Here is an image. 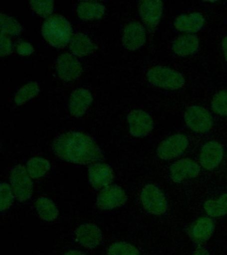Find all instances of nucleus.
<instances>
[{
  "label": "nucleus",
  "mask_w": 227,
  "mask_h": 255,
  "mask_svg": "<svg viewBox=\"0 0 227 255\" xmlns=\"http://www.w3.org/2000/svg\"><path fill=\"white\" fill-rule=\"evenodd\" d=\"M149 83L161 89L178 90L184 87L185 78L178 71L170 68L155 66L147 73Z\"/></svg>",
  "instance_id": "nucleus-3"
},
{
  "label": "nucleus",
  "mask_w": 227,
  "mask_h": 255,
  "mask_svg": "<svg viewBox=\"0 0 227 255\" xmlns=\"http://www.w3.org/2000/svg\"><path fill=\"white\" fill-rule=\"evenodd\" d=\"M11 187L15 197L20 202L30 199L33 193V182L26 167L17 165L10 173Z\"/></svg>",
  "instance_id": "nucleus-5"
},
{
  "label": "nucleus",
  "mask_w": 227,
  "mask_h": 255,
  "mask_svg": "<svg viewBox=\"0 0 227 255\" xmlns=\"http://www.w3.org/2000/svg\"><path fill=\"white\" fill-rule=\"evenodd\" d=\"M45 41L55 48H63L70 43L73 37L70 22L60 15H52L47 18L41 28Z\"/></svg>",
  "instance_id": "nucleus-2"
},
{
  "label": "nucleus",
  "mask_w": 227,
  "mask_h": 255,
  "mask_svg": "<svg viewBox=\"0 0 227 255\" xmlns=\"http://www.w3.org/2000/svg\"><path fill=\"white\" fill-rule=\"evenodd\" d=\"M224 156V149L218 141H208L203 145L201 149L199 161L203 168L206 170H213L220 165Z\"/></svg>",
  "instance_id": "nucleus-12"
},
{
  "label": "nucleus",
  "mask_w": 227,
  "mask_h": 255,
  "mask_svg": "<svg viewBox=\"0 0 227 255\" xmlns=\"http://www.w3.org/2000/svg\"><path fill=\"white\" fill-rule=\"evenodd\" d=\"M141 201L145 210L151 214L161 215L167 210V201L163 191L157 185H145L141 193Z\"/></svg>",
  "instance_id": "nucleus-4"
},
{
  "label": "nucleus",
  "mask_w": 227,
  "mask_h": 255,
  "mask_svg": "<svg viewBox=\"0 0 227 255\" xmlns=\"http://www.w3.org/2000/svg\"><path fill=\"white\" fill-rule=\"evenodd\" d=\"M204 210L209 217L219 218L227 215V193H224L217 200L209 199L203 205Z\"/></svg>",
  "instance_id": "nucleus-24"
},
{
  "label": "nucleus",
  "mask_w": 227,
  "mask_h": 255,
  "mask_svg": "<svg viewBox=\"0 0 227 255\" xmlns=\"http://www.w3.org/2000/svg\"><path fill=\"white\" fill-rule=\"evenodd\" d=\"M215 231V223L210 217H202L195 221L189 229V235L193 242L201 245L207 242Z\"/></svg>",
  "instance_id": "nucleus-16"
},
{
  "label": "nucleus",
  "mask_w": 227,
  "mask_h": 255,
  "mask_svg": "<svg viewBox=\"0 0 227 255\" xmlns=\"http://www.w3.org/2000/svg\"><path fill=\"white\" fill-rule=\"evenodd\" d=\"M108 255H139V251L133 245L126 242H117L111 245Z\"/></svg>",
  "instance_id": "nucleus-29"
},
{
  "label": "nucleus",
  "mask_w": 227,
  "mask_h": 255,
  "mask_svg": "<svg viewBox=\"0 0 227 255\" xmlns=\"http://www.w3.org/2000/svg\"><path fill=\"white\" fill-rule=\"evenodd\" d=\"M193 255H210V254L204 247L199 246L197 247Z\"/></svg>",
  "instance_id": "nucleus-34"
},
{
  "label": "nucleus",
  "mask_w": 227,
  "mask_h": 255,
  "mask_svg": "<svg viewBox=\"0 0 227 255\" xmlns=\"http://www.w3.org/2000/svg\"><path fill=\"white\" fill-rule=\"evenodd\" d=\"M141 19L151 31L156 29L162 18L163 2L160 0L141 1L139 6Z\"/></svg>",
  "instance_id": "nucleus-11"
},
{
  "label": "nucleus",
  "mask_w": 227,
  "mask_h": 255,
  "mask_svg": "<svg viewBox=\"0 0 227 255\" xmlns=\"http://www.w3.org/2000/svg\"><path fill=\"white\" fill-rule=\"evenodd\" d=\"M50 168V162L43 157H33L27 162V172L33 179H38L44 176Z\"/></svg>",
  "instance_id": "nucleus-25"
},
{
  "label": "nucleus",
  "mask_w": 227,
  "mask_h": 255,
  "mask_svg": "<svg viewBox=\"0 0 227 255\" xmlns=\"http://www.w3.org/2000/svg\"><path fill=\"white\" fill-rule=\"evenodd\" d=\"M88 177L93 188L103 189L110 186L114 179V173L108 164L95 163L89 167Z\"/></svg>",
  "instance_id": "nucleus-14"
},
{
  "label": "nucleus",
  "mask_w": 227,
  "mask_h": 255,
  "mask_svg": "<svg viewBox=\"0 0 227 255\" xmlns=\"http://www.w3.org/2000/svg\"><path fill=\"white\" fill-rule=\"evenodd\" d=\"M222 47L223 51H224L225 60H226L227 62V36L223 39Z\"/></svg>",
  "instance_id": "nucleus-35"
},
{
  "label": "nucleus",
  "mask_w": 227,
  "mask_h": 255,
  "mask_svg": "<svg viewBox=\"0 0 227 255\" xmlns=\"http://www.w3.org/2000/svg\"><path fill=\"white\" fill-rule=\"evenodd\" d=\"M205 19L202 13L193 12L178 16L175 21V27L178 31L194 34L204 27Z\"/></svg>",
  "instance_id": "nucleus-19"
},
{
  "label": "nucleus",
  "mask_w": 227,
  "mask_h": 255,
  "mask_svg": "<svg viewBox=\"0 0 227 255\" xmlns=\"http://www.w3.org/2000/svg\"><path fill=\"white\" fill-rule=\"evenodd\" d=\"M77 12L79 18L85 21L99 19L104 15L105 7L99 2L81 1L77 6Z\"/></svg>",
  "instance_id": "nucleus-22"
},
{
  "label": "nucleus",
  "mask_w": 227,
  "mask_h": 255,
  "mask_svg": "<svg viewBox=\"0 0 227 255\" xmlns=\"http://www.w3.org/2000/svg\"><path fill=\"white\" fill-rule=\"evenodd\" d=\"M189 139L183 133H177L167 137L159 144L157 153L163 160H171L180 156L189 146Z\"/></svg>",
  "instance_id": "nucleus-7"
},
{
  "label": "nucleus",
  "mask_w": 227,
  "mask_h": 255,
  "mask_svg": "<svg viewBox=\"0 0 227 255\" xmlns=\"http://www.w3.org/2000/svg\"><path fill=\"white\" fill-rule=\"evenodd\" d=\"M77 242L85 248L93 249L100 244L102 233L99 227L92 223L81 225L75 231Z\"/></svg>",
  "instance_id": "nucleus-17"
},
{
  "label": "nucleus",
  "mask_w": 227,
  "mask_h": 255,
  "mask_svg": "<svg viewBox=\"0 0 227 255\" xmlns=\"http://www.w3.org/2000/svg\"><path fill=\"white\" fill-rule=\"evenodd\" d=\"M146 41L145 28L138 22L133 21L125 26L123 33V43L127 49L135 51Z\"/></svg>",
  "instance_id": "nucleus-15"
},
{
  "label": "nucleus",
  "mask_w": 227,
  "mask_h": 255,
  "mask_svg": "<svg viewBox=\"0 0 227 255\" xmlns=\"http://www.w3.org/2000/svg\"><path fill=\"white\" fill-rule=\"evenodd\" d=\"M96 45L88 36L83 33L75 34L69 43V49L73 55L83 57L90 55L96 49Z\"/></svg>",
  "instance_id": "nucleus-21"
},
{
  "label": "nucleus",
  "mask_w": 227,
  "mask_h": 255,
  "mask_svg": "<svg viewBox=\"0 0 227 255\" xmlns=\"http://www.w3.org/2000/svg\"><path fill=\"white\" fill-rule=\"evenodd\" d=\"M185 123L189 128L197 133H204L212 128V115L205 108L200 106H191L185 112Z\"/></svg>",
  "instance_id": "nucleus-6"
},
{
  "label": "nucleus",
  "mask_w": 227,
  "mask_h": 255,
  "mask_svg": "<svg viewBox=\"0 0 227 255\" xmlns=\"http://www.w3.org/2000/svg\"><path fill=\"white\" fill-rule=\"evenodd\" d=\"M40 92V87L35 82H30L23 86L15 95L14 102L16 105H22L29 100L36 97Z\"/></svg>",
  "instance_id": "nucleus-26"
},
{
  "label": "nucleus",
  "mask_w": 227,
  "mask_h": 255,
  "mask_svg": "<svg viewBox=\"0 0 227 255\" xmlns=\"http://www.w3.org/2000/svg\"><path fill=\"white\" fill-rule=\"evenodd\" d=\"M16 51L19 55L29 56L34 52V48L29 42L20 41L16 46Z\"/></svg>",
  "instance_id": "nucleus-33"
},
{
  "label": "nucleus",
  "mask_w": 227,
  "mask_h": 255,
  "mask_svg": "<svg viewBox=\"0 0 227 255\" xmlns=\"http://www.w3.org/2000/svg\"><path fill=\"white\" fill-rule=\"evenodd\" d=\"M29 4L33 11L43 17H50L54 9L53 1H30Z\"/></svg>",
  "instance_id": "nucleus-30"
},
{
  "label": "nucleus",
  "mask_w": 227,
  "mask_h": 255,
  "mask_svg": "<svg viewBox=\"0 0 227 255\" xmlns=\"http://www.w3.org/2000/svg\"><path fill=\"white\" fill-rule=\"evenodd\" d=\"M127 200L126 193L121 187L110 185L99 193L97 205L102 210H111L122 206Z\"/></svg>",
  "instance_id": "nucleus-10"
},
{
  "label": "nucleus",
  "mask_w": 227,
  "mask_h": 255,
  "mask_svg": "<svg viewBox=\"0 0 227 255\" xmlns=\"http://www.w3.org/2000/svg\"><path fill=\"white\" fill-rule=\"evenodd\" d=\"M52 147L59 158L75 164H93L103 158L102 151L94 139L81 131H69L59 135Z\"/></svg>",
  "instance_id": "nucleus-1"
},
{
  "label": "nucleus",
  "mask_w": 227,
  "mask_h": 255,
  "mask_svg": "<svg viewBox=\"0 0 227 255\" xmlns=\"http://www.w3.org/2000/svg\"><path fill=\"white\" fill-rule=\"evenodd\" d=\"M15 195L10 185L7 183H1V211L7 210L11 206L14 200Z\"/></svg>",
  "instance_id": "nucleus-31"
},
{
  "label": "nucleus",
  "mask_w": 227,
  "mask_h": 255,
  "mask_svg": "<svg viewBox=\"0 0 227 255\" xmlns=\"http://www.w3.org/2000/svg\"><path fill=\"white\" fill-rule=\"evenodd\" d=\"M35 205L37 213L43 220L53 221L58 217V209L50 199L44 197H39L35 201Z\"/></svg>",
  "instance_id": "nucleus-23"
},
{
  "label": "nucleus",
  "mask_w": 227,
  "mask_h": 255,
  "mask_svg": "<svg viewBox=\"0 0 227 255\" xmlns=\"http://www.w3.org/2000/svg\"><path fill=\"white\" fill-rule=\"evenodd\" d=\"M198 163L189 158L181 159L170 167V176L173 182L181 183L187 179L195 178L200 173Z\"/></svg>",
  "instance_id": "nucleus-13"
},
{
  "label": "nucleus",
  "mask_w": 227,
  "mask_h": 255,
  "mask_svg": "<svg viewBox=\"0 0 227 255\" xmlns=\"http://www.w3.org/2000/svg\"><path fill=\"white\" fill-rule=\"evenodd\" d=\"M63 255H85V253L82 252H80V251H76V250H71L67 251V252L65 253Z\"/></svg>",
  "instance_id": "nucleus-36"
},
{
  "label": "nucleus",
  "mask_w": 227,
  "mask_h": 255,
  "mask_svg": "<svg viewBox=\"0 0 227 255\" xmlns=\"http://www.w3.org/2000/svg\"><path fill=\"white\" fill-rule=\"evenodd\" d=\"M12 42L7 35L1 33V57H5L12 53Z\"/></svg>",
  "instance_id": "nucleus-32"
},
{
  "label": "nucleus",
  "mask_w": 227,
  "mask_h": 255,
  "mask_svg": "<svg viewBox=\"0 0 227 255\" xmlns=\"http://www.w3.org/2000/svg\"><path fill=\"white\" fill-rule=\"evenodd\" d=\"M1 33L5 35L16 36L22 32V27L16 19L10 16L1 13L0 15Z\"/></svg>",
  "instance_id": "nucleus-27"
},
{
  "label": "nucleus",
  "mask_w": 227,
  "mask_h": 255,
  "mask_svg": "<svg viewBox=\"0 0 227 255\" xmlns=\"http://www.w3.org/2000/svg\"><path fill=\"white\" fill-rule=\"evenodd\" d=\"M211 108L217 115L227 117V90L219 92L213 97Z\"/></svg>",
  "instance_id": "nucleus-28"
},
{
  "label": "nucleus",
  "mask_w": 227,
  "mask_h": 255,
  "mask_svg": "<svg viewBox=\"0 0 227 255\" xmlns=\"http://www.w3.org/2000/svg\"><path fill=\"white\" fill-rule=\"evenodd\" d=\"M199 47V39L195 34L185 33L173 41L172 49L176 55L187 57L194 54Z\"/></svg>",
  "instance_id": "nucleus-20"
},
{
  "label": "nucleus",
  "mask_w": 227,
  "mask_h": 255,
  "mask_svg": "<svg viewBox=\"0 0 227 255\" xmlns=\"http://www.w3.org/2000/svg\"><path fill=\"white\" fill-rule=\"evenodd\" d=\"M129 132L133 137H140L148 135L154 128L152 118L142 110H133L127 117Z\"/></svg>",
  "instance_id": "nucleus-8"
},
{
  "label": "nucleus",
  "mask_w": 227,
  "mask_h": 255,
  "mask_svg": "<svg viewBox=\"0 0 227 255\" xmlns=\"http://www.w3.org/2000/svg\"><path fill=\"white\" fill-rule=\"evenodd\" d=\"M56 70L59 77L67 82L78 79L83 72L80 62L68 53L61 54L57 58Z\"/></svg>",
  "instance_id": "nucleus-9"
},
{
  "label": "nucleus",
  "mask_w": 227,
  "mask_h": 255,
  "mask_svg": "<svg viewBox=\"0 0 227 255\" xmlns=\"http://www.w3.org/2000/svg\"><path fill=\"white\" fill-rule=\"evenodd\" d=\"M93 101V96L88 90H75L71 94L69 101V109L71 115L78 118L83 117Z\"/></svg>",
  "instance_id": "nucleus-18"
}]
</instances>
